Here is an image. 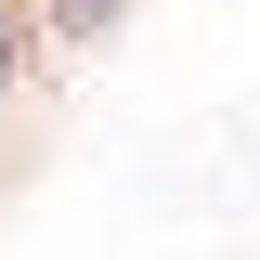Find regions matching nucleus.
I'll return each instance as SVG.
<instances>
[{
	"label": "nucleus",
	"mask_w": 260,
	"mask_h": 260,
	"mask_svg": "<svg viewBox=\"0 0 260 260\" xmlns=\"http://www.w3.org/2000/svg\"><path fill=\"white\" fill-rule=\"evenodd\" d=\"M0 260H260V0H0Z\"/></svg>",
	"instance_id": "nucleus-1"
}]
</instances>
